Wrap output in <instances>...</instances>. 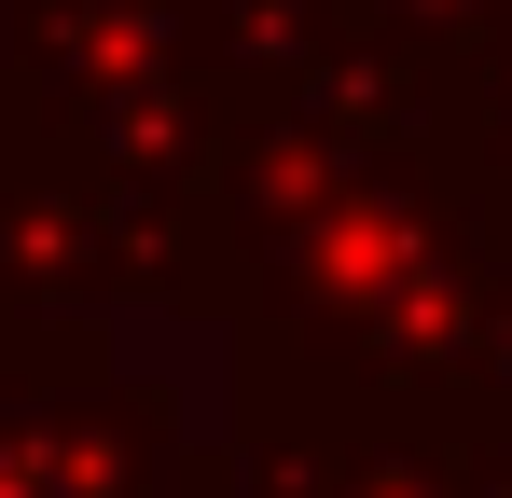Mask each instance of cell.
Masks as SVG:
<instances>
[{"instance_id":"1","label":"cell","mask_w":512,"mask_h":498,"mask_svg":"<svg viewBox=\"0 0 512 498\" xmlns=\"http://www.w3.org/2000/svg\"><path fill=\"white\" fill-rule=\"evenodd\" d=\"M346 42H374V56H402L416 83H457L485 42L512 28V0H319Z\"/></svg>"},{"instance_id":"2","label":"cell","mask_w":512,"mask_h":498,"mask_svg":"<svg viewBox=\"0 0 512 498\" xmlns=\"http://www.w3.org/2000/svg\"><path fill=\"white\" fill-rule=\"evenodd\" d=\"M443 125H457V139H471V153L512 180V28H499V42H485L457 83H443Z\"/></svg>"}]
</instances>
